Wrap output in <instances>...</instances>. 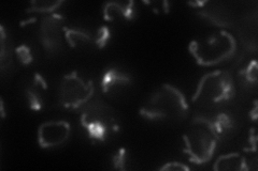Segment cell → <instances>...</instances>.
<instances>
[{
	"instance_id": "ffe728a7",
	"label": "cell",
	"mask_w": 258,
	"mask_h": 171,
	"mask_svg": "<svg viewBox=\"0 0 258 171\" xmlns=\"http://www.w3.org/2000/svg\"><path fill=\"white\" fill-rule=\"evenodd\" d=\"M111 39V32L107 26H101L95 31V43L97 50H101Z\"/></svg>"
},
{
	"instance_id": "30bf717a",
	"label": "cell",
	"mask_w": 258,
	"mask_h": 171,
	"mask_svg": "<svg viewBox=\"0 0 258 171\" xmlns=\"http://www.w3.org/2000/svg\"><path fill=\"white\" fill-rule=\"evenodd\" d=\"M25 96L29 109L41 111L45 108L48 97V85L43 75L36 72L25 86Z\"/></svg>"
},
{
	"instance_id": "9c48e42d",
	"label": "cell",
	"mask_w": 258,
	"mask_h": 171,
	"mask_svg": "<svg viewBox=\"0 0 258 171\" xmlns=\"http://www.w3.org/2000/svg\"><path fill=\"white\" fill-rule=\"evenodd\" d=\"M71 135V124L64 120L46 121L38 128V143L42 149H54L66 143Z\"/></svg>"
},
{
	"instance_id": "277c9868",
	"label": "cell",
	"mask_w": 258,
	"mask_h": 171,
	"mask_svg": "<svg viewBox=\"0 0 258 171\" xmlns=\"http://www.w3.org/2000/svg\"><path fill=\"white\" fill-rule=\"evenodd\" d=\"M81 125L93 141H106L119 131L116 110L100 100L88 102L81 113Z\"/></svg>"
},
{
	"instance_id": "5bb4252c",
	"label": "cell",
	"mask_w": 258,
	"mask_h": 171,
	"mask_svg": "<svg viewBox=\"0 0 258 171\" xmlns=\"http://www.w3.org/2000/svg\"><path fill=\"white\" fill-rule=\"evenodd\" d=\"M213 169L216 171H240L248 170V166L244 155L239 152H233L217 157Z\"/></svg>"
},
{
	"instance_id": "44dd1931",
	"label": "cell",
	"mask_w": 258,
	"mask_h": 171,
	"mask_svg": "<svg viewBox=\"0 0 258 171\" xmlns=\"http://www.w3.org/2000/svg\"><path fill=\"white\" fill-rule=\"evenodd\" d=\"M189 166L183 164L180 161H168L165 165L158 168V170H167V171H186L189 170Z\"/></svg>"
},
{
	"instance_id": "603a6c76",
	"label": "cell",
	"mask_w": 258,
	"mask_h": 171,
	"mask_svg": "<svg viewBox=\"0 0 258 171\" xmlns=\"http://www.w3.org/2000/svg\"><path fill=\"white\" fill-rule=\"evenodd\" d=\"M0 106H2V118L4 119L5 117H6V111H5V105H4V100H3V97H2V101H0Z\"/></svg>"
},
{
	"instance_id": "6da1fadb",
	"label": "cell",
	"mask_w": 258,
	"mask_h": 171,
	"mask_svg": "<svg viewBox=\"0 0 258 171\" xmlns=\"http://www.w3.org/2000/svg\"><path fill=\"white\" fill-rule=\"evenodd\" d=\"M188 111L187 100L180 89L164 84L143 103L139 113L150 121H182Z\"/></svg>"
},
{
	"instance_id": "7402d4cb",
	"label": "cell",
	"mask_w": 258,
	"mask_h": 171,
	"mask_svg": "<svg viewBox=\"0 0 258 171\" xmlns=\"http://www.w3.org/2000/svg\"><path fill=\"white\" fill-rule=\"evenodd\" d=\"M149 5H152V9L156 13H168L170 10V5L168 2H155V3H149Z\"/></svg>"
},
{
	"instance_id": "ba28073f",
	"label": "cell",
	"mask_w": 258,
	"mask_h": 171,
	"mask_svg": "<svg viewBox=\"0 0 258 171\" xmlns=\"http://www.w3.org/2000/svg\"><path fill=\"white\" fill-rule=\"evenodd\" d=\"M192 117V124L205 126L211 132L217 140L227 136L235 126V121L226 111L214 108H203Z\"/></svg>"
},
{
	"instance_id": "8fae6325",
	"label": "cell",
	"mask_w": 258,
	"mask_h": 171,
	"mask_svg": "<svg viewBox=\"0 0 258 171\" xmlns=\"http://www.w3.org/2000/svg\"><path fill=\"white\" fill-rule=\"evenodd\" d=\"M133 85V77L126 71L111 67L103 72L101 77V90L108 95L119 94Z\"/></svg>"
},
{
	"instance_id": "d6986e66",
	"label": "cell",
	"mask_w": 258,
	"mask_h": 171,
	"mask_svg": "<svg viewBox=\"0 0 258 171\" xmlns=\"http://www.w3.org/2000/svg\"><path fill=\"white\" fill-rule=\"evenodd\" d=\"M14 53L18 57V60L23 66H28L34 61V55H32L31 48L27 44H21L14 50Z\"/></svg>"
},
{
	"instance_id": "9a60e30c",
	"label": "cell",
	"mask_w": 258,
	"mask_h": 171,
	"mask_svg": "<svg viewBox=\"0 0 258 171\" xmlns=\"http://www.w3.org/2000/svg\"><path fill=\"white\" fill-rule=\"evenodd\" d=\"M0 64H2V69L6 70L7 66H10L12 61V47L9 42V38L6 34V29L4 25L0 27Z\"/></svg>"
},
{
	"instance_id": "7a4b0ae2",
	"label": "cell",
	"mask_w": 258,
	"mask_h": 171,
	"mask_svg": "<svg viewBox=\"0 0 258 171\" xmlns=\"http://www.w3.org/2000/svg\"><path fill=\"white\" fill-rule=\"evenodd\" d=\"M188 51L199 66L213 67L233 57L237 51V41L230 32L219 30L192 40Z\"/></svg>"
},
{
	"instance_id": "4fadbf2b",
	"label": "cell",
	"mask_w": 258,
	"mask_h": 171,
	"mask_svg": "<svg viewBox=\"0 0 258 171\" xmlns=\"http://www.w3.org/2000/svg\"><path fill=\"white\" fill-rule=\"evenodd\" d=\"M64 40L69 46L76 50H91L96 48L95 32L84 28L64 27Z\"/></svg>"
},
{
	"instance_id": "5b68a950",
	"label": "cell",
	"mask_w": 258,
	"mask_h": 171,
	"mask_svg": "<svg viewBox=\"0 0 258 171\" xmlns=\"http://www.w3.org/2000/svg\"><path fill=\"white\" fill-rule=\"evenodd\" d=\"M94 84L91 79H84L78 71L63 75L58 88V103L63 108L77 110L92 100Z\"/></svg>"
},
{
	"instance_id": "7c38bea8",
	"label": "cell",
	"mask_w": 258,
	"mask_h": 171,
	"mask_svg": "<svg viewBox=\"0 0 258 171\" xmlns=\"http://www.w3.org/2000/svg\"><path fill=\"white\" fill-rule=\"evenodd\" d=\"M103 19L111 23H124L135 20L137 11L134 2H110L102 9Z\"/></svg>"
},
{
	"instance_id": "3957f363",
	"label": "cell",
	"mask_w": 258,
	"mask_h": 171,
	"mask_svg": "<svg viewBox=\"0 0 258 171\" xmlns=\"http://www.w3.org/2000/svg\"><path fill=\"white\" fill-rule=\"evenodd\" d=\"M236 85L230 71L216 70L200 78L191 102L201 108H215L235 97Z\"/></svg>"
},
{
	"instance_id": "52a82bcc",
	"label": "cell",
	"mask_w": 258,
	"mask_h": 171,
	"mask_svg": "<svg viewBox=\"0 0 258 171\" xmlns=\"http://www.w3.org/2000/svg\"><path fill=\"white\" fill-rule=\"evenodd\" d=\"M64 27V18L61 14H43L39 26V40L47 54L54 55L61 51Z\"/></svg>"
},
{
	"instance_id": "e0dca14e",
	"label": "cell",
	"mask_w": 258,
	"mask_h": 171,
	"mask_svg": "<svg viewBox=\"0 0 258 171\" xmlns=\"http://www.w3.org/2000/svg\"><path fill=\"white\" fill-rule=\"evenodd\" d=\"M129 161H131V155L125 148L118 149L112 156V165L116 170L129 169Z\"/></svg>"
},
{
	"instance_id": "2e32d148",
	"label": "cell",
	"mask_w": 258,
	"mask_h": 171,
	"mask_svg": "<svg viewBox=\"0 0 258 171\" xmlns=\"http://www.w3.org/2000/svg\"><path fill=\"white\" fill-rule=\"evenodd\" d=\"M63 2H48V0H40V2H31L30 6L27 8L26 12L28 13H43L50 14L53 11L57 10L61 7Z\"/></svg>"
},
{
	"instance_id": "8992f818",
	"label": "cell",
	"mask_w": 258,
	"mask_h": 171,
	"mask_svg": "<svg viewBox=\"0 0 258 171\" xmlns=\"http://www.w3.org/2000/svg\"><path fill=\"white\" fill-rule=\"evenodd\" d=\"M192 127L183 135L185 143L184 153L187 154L188 160L195 165H204L211 160L217 146V140L208 128L194 124Z\"/></svg>"
},
{
	"instance_id": "ac0fdd59",
	"label": "cell",
	"mask_w": 258,
	"mask_h": 171,
	"mask_svg": "<svg viewBox=\"0 0 258 171\" xmlns=\"http://www.w3.org/2000/svg\"><path fill=\"white\" fill-rule=\"evenodd\" d=\"M257 61L255 59L249 61L247 67L239 72V74L243 78L244 83L247 85H255L257 83Z\"/></svg>"
}]
</instances>
